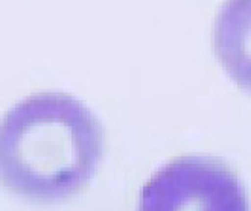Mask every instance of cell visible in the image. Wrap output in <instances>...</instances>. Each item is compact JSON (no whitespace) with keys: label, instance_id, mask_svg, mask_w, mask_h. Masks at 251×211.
<instances>
[{"label":"cell","instance_id":"cell-2","mask_svg":"<svg viewBox=\"0 0 251 211\" xmlns=\"http://www.w3.org/2000/svg\"><path fill=\"white\" fill-rule=\"evenodd\" d=\"M143 210H247L241 179L209 158H178L143 187Z\"/></svg>","mask_w":251,"mask_h":211},{"label":"cell","instance_id":"cell-1","mask_svg":"<svg viewBox=\"0 0 251 211\" xmlns=\"http://www.w3.org/2000/svg\"><path fill=\"white\" fill-rule=\"evenodd\" d=\"M102 157L99 118L69 94L29 96L0 122V184L23 198H70L88 186Z\"/></svg>","mask_w":251,"mask_h":211},{"label":"cell","instance_id":"cell-3","mask_svg":"<svg viewBox=\"0 0 251 211\" xmlns=\"http://www.w3.org/2000/svg\"><path fill=\"white\" fill-rule=\"evenodd\" d=\"M213 47L231 81L251 97V0H226L219 8Z\"/></svg>","mask_w":251,"mask_h":211}]
</instances>
